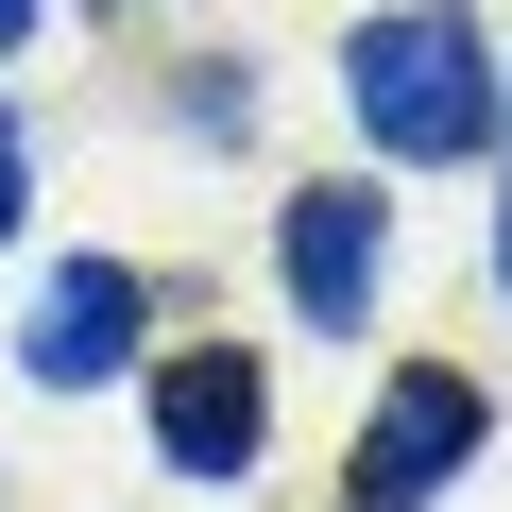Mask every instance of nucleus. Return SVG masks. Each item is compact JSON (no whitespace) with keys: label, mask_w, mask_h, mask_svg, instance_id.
I'll return each instance as SVG.
<instances>
[{"label":"nucleus","mask_w":512,"mask_h":512,"mask_svg":"<svg viewBox=\"0 0 512 512\" xmlns=\"http://www.w3.org/2000/svg\"><path fill=\"white\" fill-rule=\"evenodd\" d=\"M256 427H274V393H256V359L239 342H188L171 376H154V444H171V478H256Z\"/></svg>","instance_id":"f03ea898"},{"label":"nucleus","mask_w":512,"mask_h":512,"mask_svg":"<svg viewBox=\"0 0 512 512\" xmlns=\"http://www.w3.org/2000/svg\"><path fill=\"white\" fill-rule=\"evenodd\" d=\"M120 342H137V274H120V256H69V274L35 291V325H18V359H35L52 393L120 376Z\"/></svg>","instance_id":"39448f33"},{"label":"nucleus","mask_w":512,"mask_h":512,"mask_svg":"<svg viewBox=\"0 0 512 512\" xmlns=\"http://www.w3.org/2000/svg\"><path fill=\"white\" fill-rule=\"evenodd\" d=\"M461 461H478V393L461 376H393L376 427H359V512H427Z\"/></svg>","instance_id":"7ed1b4c3"},{"label":"nucleus","mask_w":512,"mask_h":512,"mask_svg":"<svg viewBox=\"0 0 512 512\" xmlns=\"http://www.w3.org/2000/svg\"><path fill=\"white\" fill-rule=\"evenodd\" d=\"M495 291H512V222H495Z\"/></svg>","instance_id":"6e6552de"},{"label":"nucleus","mask_w":512,"mask_h":512,"mask_svg":"<svg viewBox=\"0 0 512 512\" xmlns=\"http://www.w3.org/2000/svg\"><path fill=\"white\" fill-rule=\"evenodd\" d=\"M342 103H359V137L376 154H410V171H461L478 137H495V52L444 18V0H410V18H359L342 35Z\"/></svg>","instance_id":"f257e3e1"},{"label":"nucleus","mask_w":512,"mask_h":512,"mask_svg":"<svg viewBox=\"0 0 512 512\" xmlns=\"http://www.w3.org/2000/svg\"><path fill=\"white\" fill-rule=\"evenodd\" d=\"M18 35H35V0H0V52H18Z\"/></svg>","instance_id":"0eeeda50"},{"label":"nucleus","mask_w":512,"mask_h":512,"mask_svg":"<svg viewBox=\"0 0 512 512\" xmlns=\"http://www.w3.org/2000/svg\"><path fill=\"white\" fill-rule=\"evenodd\" d=\"M18 188H35V137H18V103H0V239H18Z\"/></svg>","instance_id":"423d86ee"},{"label":"nucleus","mask_w":512,"mask_h":512,"mask_svg":"<svg viewBox=\"0 0 512 512\" xmlns=\"http://www.w3.org/2000/svg\"><path fill=\"white\" fill-rule=\"evenodd\" d=\"M274 274H291V308L342 342V325L376 308V188H291V222H274Z\"/></svg>","instance_id":"20e7f679"}]
</instances>
